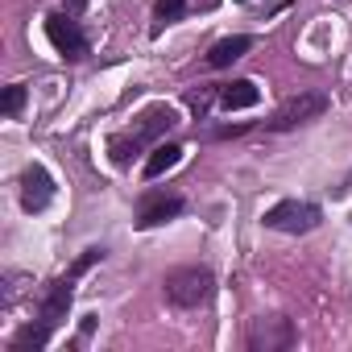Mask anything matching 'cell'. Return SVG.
I'll use <instances>...</instances> for the list:
<instances>
[{
	"instance_id": "cell-10",
	"label": "cell",
	"mask_w": 352,
	"mask_h": 352,
	"mask_svg": "<svg viewBox=\"0 0 352 352\" xmlns=\"http://www.w3.org/2000/svg\"><path fill=\"white\" fill-rule=\"evenodd\" d=\"M249 46H253V38H245V34H236V38H224V42H216V46L208 50V67H212V71H220V67H232L241 54H249Z\"/></svg>"
},
{
	"instance_id": "cell-2",
	"label": "cell",
	"mask_w": 352,
	"mask_h": 352,
	"mask_svg": "<svg viewBox=\"0 0 352 352\" xmlns=\"http://www.w3.org/2000/svg\"><path fill=\"white\" fill-rule=\"evenodd\" d=\"M162 286H166V298H170L174 307H183V311H195V307H204V302L216 294V278H212V270H204V265L170 270Z\"/></svg>"
},
{
	"instance_id": "cell-7",
	"label": "cell",
	"mask_w": 352,
	"mask_h": 352,
	"mask_svg": "<svg viewBox=\"0 0 352 352\" xmlns=\"http://www.w3.org/2000/svg\"><path fill=\"white\" fill-rule=\"evenodd\" d=\"M46 38H50V46L63 58H83L87 54V38H83V30L71 17H50L46 21Z\"/></svg>"
},
{
	"instance_id": "cell-3",
	"label": "cell",
	"mask_w": 352,
	"mask_h": 352,
	"mask_svg": "<svg viewBox=\"0 0 352 352\" xmlns=\"http://www.w3.org/2000/svg\"><path fill=\"white\" fill-rule=\"evenodd\" d=\"M327 108H331V100L323 91H298V96H290V100H282L274 108V116L265 120V129L270 133H290V129H298L307 120H319Z\"/></svg>"
},
{
	"instance_id": "cell-6",
	"label": "cell",
	"mask_w": 352,
	"mask_h": 352,
	"mask_svg": "<svg viewBox=\"0 0 352 352\" xmlns=\"http://www.w3.org/2000/svg\"><path fill=\"white\" fill-rule=\"evenodd\" d=\"M54 199V179H50V170L46 166H30L21 174V208L25 212H46Z\"/></svg>"
},
{
	"instance_id": "cell-13",
	"label": "cell",
	"mask_w": 352,
	"mask_h": 352,
	"mask_svg": "<svg viewBox=\"0 0 352 352\" xmlns=\"http://www.w3.org/2000/svg\"><path fill=\"white\" fill-rule=\"evenodd\" d=\"M153 13H157L162 25H170V21H179V17L187 13V0H157V9H153Z\"/></svg>"
},
{
	"instance_id": "cell-9",
	"label": "cell",
	"mask_w": 352,
	"mask_h": 352,
	"mask_svg": "<svg viewBox=\"0 0 352 352\" xmlns=\"http://www.w3.org/2000/svg\"><path fill=\"white\" fill-rule=\"evenodd\" d=\"M257 100H261V91H257L253 79H236V83H224V87H220V104H224L228 112L257 108Z\"/></svg>"
},
{
	"instance_id": "cell-11",
	"label": "cell",
	"mask_w": 352,
	"mask_h": 352,
	"mask_svg": "<svg viewBox=\"0 0 352 352\" xmlns=\"http://www.w3.org/2000/svg\"><path fill=\"white\" fill-rule=\"evenodd\" d=\"M183 162V145H153V153L145 157V179H162V174L166 170H174V166H179Z\"/></svg>"
},
{
	"instance_id": "cell-14",
	"label": "cell",
	"mask_w": 352,
	"mask_h": 352,
	"mask_svg": "<svg viewBox=\"0 0 352 352\" xmlns=\"http://www.w3.org/2000/svg\"><path fill=\"white\" fill-rule=\"evenodd\" d=\"M21 104H25V87H21V83L5 87V116H17V112H21Z\"/></svg>"
},
{
	"instance_id": "cell-1",
	"label": "cell",
	"mask_w": 352,
	"mask_h": 352,
	"mask_svg": "<svg viewBox=\"0 0 352 352\" xmlns=\"http://www.w3.org/2000/svg\"><path fill=\"white\" fill-rule=\"evenodd\" d=\"M174 124H179V108H170V104H153V108H145V112L133 120V129H129V133H116V137L108 141L112 162H116V166H129V157H133L137 149L153 145V141H157V137H166Z\"/></svg>"
},
{
	"instance_id": "cell-4",
	"label": "cell",
	"mask_w": 352,
	"mask_h": 352,
	"mask_svg": "<svg viewBox=\"0 0 352 352\" xmlns=\"http://www.w3.org/2000/svg\"><path fill=\"white\" fill-rule=\"evenodd\" d=\"M319 208L315 204H307V199H282V204H274L270 212H265V228H274V232H290V236H302V232H311V228H319Z\"/></svg>"
},
{
	"instance_id": "cell-12",
	"label": "cell",
	"mask_w": 352,
	"mask_h": 352,
	"mask_svg": "<svg viewBox=\"0 0 352 352\" xmlns=\"http://www.w3.org/2000/svg\"><path fill=\"white\" fill-rule=\"evenodd\" d=\"M50 336H54V327L50 323H25L17 336H13V352H42L46 344H50Z\"/></svg>"
},
{
	"instance_id": "cell-5",
	"label": "cell",
	"mask_w": 352,
	"mask_h": 352,
	"mask_svg": "<svg viewBox=\"0 0 352 352\" xmlns=\"http://www.w3.org/2000/svg\"><path fill=\"white\" fill-rule=\"evenodd\" d=\"M290 344H294V323L282 319V315H261L245 331V348L249 352H282Z\"/></svg>"
},
{
	"instance_id": "cell-15",
	"label": "cell",
	"mask_w": 352,
	"mask_h": 352,
	"mask_svg": "<svg viewBox=\"0 0 352 352\" xmlns=\"http://www.w3.org/2000/svg\"><path fill=\"white\" fill-rule=\"evenodd\" d=\"M245 129H249V124H245V120H236V124H224V129H216L212 137H241Z\"/></svg>"
},
{
	"instance_id": "cell-8",
	"label": "cell",
	"mask_w": 352,
	"mask_h": 352,
	"mask_svg": "<svg viewBox=\"0 0 352 352\" xmlns=\"http://www.w3.org/2000/svg\"><path fill=\"white\" fill-rule=\"evenodd\" d=\"M179 212H183V199H179V195H153V199H145V204H141L137 228H157V224L174 220Z\"/></svg>"
}]
</instances>
